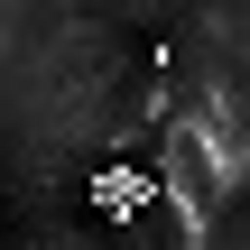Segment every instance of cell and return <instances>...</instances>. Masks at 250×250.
I'll list each match as a JSON object with an SVG mask.
<instances>
[{
	"label": "cell",
	"mask_w": 250,
	"mask_h": 250,
	"mask_svg": "<svg viewBox=\"0 0 250 250\" xmlns=\"http://www.w3.org/2000/svg\"><path fill=\"white\" fill-rule=\"evenodd\" d=\"M158 186L176 195L186 241H213V223H223V186H232V158L213 148V130H204L195 111H176V121H167V176H158Z\"/></svg>",
	"instance_id": "6da1fadb"
}]
</instances>
